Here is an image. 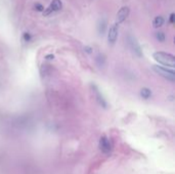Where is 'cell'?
Segmentation results:
<instances>
[{"label": "cell", "instance_id": "cell-3", "mask_svg": "<svg viewBox=\"0 0 175 174\" xmlns=\"http://www.w3.org/2000/svg\"><path fill=\"white\" fill-rule=\"evenodd\" d=\"M153 70L167 80L172 81V82L175 80V72L172 69H167V68L161 67V66H154Z\"/></svg>", "mask_w": 175, "mask_h": 174}, {"label": "cell", "instance_id": "cell-7", "mask_svg": "<svg viewBox=\"0 0 175 174\" xmlns=\"http://www.w3.org/2000/svg\"><path fill=\"white\" fill-rule=\"evenodd\" d=\"M91 88H92V91H93V93H94L95 98H96V102H99L100 107H102L105 109V108L108 107V104H107V101L105 99V97H103V95L102 94V92L99 91V89L97 88L95 85H91Z\"/></svg>", "mask_w": 175, "mask_h": 174}, {"label": "cell", "instance_id": "cell-1", "mask_svg": "<svg viewBox=\"0 0 175 174\" xmlns=\"http://www.w3.org/2000/svg\"><path fill=\"white\" fill-rule=\"evenodd\" d=\"M153 57L155 59L156 62L165 66V67H169L171 69H173L175 67V57L174 55L170 53H167V52L163 51H157L153 54Z\"/></svg>", "mask_w": 175, "mask_h": 174}, {"label": "cell", "instance_id": "cell-14", "mask_svg": "<svg viewBox=\"0 0 175 174\" xmlns=\"http://www.w3.org/2000/svg\"><path fill=\"white\" fill-rule=\"evenodd\" d=\"M34 8H35V10H37V11H43L44 6L40 3H36L35 5H34Z\"/></svg>", "mask_w": 175, "mask_h": 174}, {"label": "cell", "instance_id": "cell-16", "mask_svg": "<svg viewBox=\"0 0 175 174\" xmlns=\"http://www.w3.org/2000/svg\"><path fill=\"white\" fill-rule=\"evenodd\" d=\"M174 18H175V14H170V23H171V24L174 23Z\"/></svg>", "mask_w": 175, "mask_h": 174}, {"label": "cell", "instance_id": "cell-2", "mask_svg": "<svg viewBox=\"0 0 175 174\" xmlns=\"http://www.w3.org/2000/svg\"><path fill=\"white\" fill-rule=\"evenodd\" d=\"M127 43H128L129 47H130L131 51L136 55L137 57H142L144 56V52H142V48L140 44L137 42L136 38L132 35L127 36Z\"/></svg>", "mask_w": 175, "mask_h": 174}, {"label": "cell", "instance_id": "cell-5", "mask_svg": "<svg viewBox=\"0 0 175 174\" xmlns=\"http://www.w3.org/2000/svg\"><path fill=\"white\" fill-rule=\"evenodd\" d=\"M119 34V24H114L113 26H111L110 30L108 33V40L110 43H115L117 38H118Z\"/></svg>", "mask_w": 175, "mask_h": 174}, {"label": "cell", "instance_id": "cell-13", "mask_svg": "<svg viewBox=\"0 0 175 174\" xmlns=\"http://www.w3.org/2000/svg\"><path fill=\"white\" fill-rule=\"evenodd\" d=\"M156 38H157V40L159 42H164L166 40V36H165V34H164V32L156 33Z\"/></svg>", "mask_w": 175, "mask_h": 174}, {"label": "cell", "instance_id": "cell-15", "mask_svg": "<svg viewBox=\"0 0 175 174\" xmlns=\"http://www.w3.org/2000/svg\"><path fill=\"white\" fill-rule=\"evenodd\" d=\"M24 38H25L26 41H30L31 39V35L29 33H25V35H24Z\"/></svg>", "mask_w": 175, "mask_h": 174}, {"label": "cell", "instance_id": "cell-8", "mask_svg": "<svg viewBox=\"0 0 175 174\" xmlns=\"http://www.w3.org/2000/svg\"><path fill=\"white\" fill-rule=\"evenodd\" d=\"M99 150L103 154H110L111 151H112L111 141L109 140L105 136H102V137L99 139Z\"/></svg>", "mask_w": 175, "mask_h": 174}, {"label": "cell", "instance_id": "cell-4", "mask_svg": "<svg viewBox=\"0 0 175 174\" xmlns=\"http://www.w3.org/2000/svg\"><path fill=\"white\" fill-rule=\"evenodd\" d=\"M62 7H63V3H62L60 0H52L49 6L47 7L46 9L44 8L43 14L44 15H49L52 11H58V10H60L62 9Z\"/></svg>", "mask_w": 175, "mask_h": 174}, {"label": "cell", "instance_id": "cell-12", "mask_svg": "<svg viewBox=\"0 0 175 174\" xmlns=\"http://www.w3.org/2000/svg\"><path fill=\"white\" fill-rule=\"evenodd\" d=\"M95 60H96V63H97V65H99V67H103V66H105V55H103V54L99 53V54L96 56Z\"/></svg>", "mask_w": 175, "mask_h": 174}, {"label": "cell", "instance_id": "cell-10", "mask_svg": "<svg viewBox=\"0 0 175 174\" xmlns=\"http://www.w3.org/2000/svg\"><path fill=\"white\" fill-rule=\"evenodd\" d=\"M164 22H165V20H164L163 17H161V15H158V17H156L155 18H154V21H153L154 28H156V29L161 28L162 26L164 25Z\"/></svg>", "mask_w": 175, "mask_h": 174}, {"label": "cell", "instance_id": "cell-11", "mask_svg": "<svg viewBox=\"0 0 175 174\" xmlns=\"http://www.w3.org/2000/svg\"><path fill=\"white\" fill-rule=\"evenodd\" d=\"M140 96L144 99H148L152 96V90L147 88V87H144V88H142L141 90H140Z\"/></svg>", "mask_w": 175, "mask_h": 174}, {"label": "cell", "instance_id": "cell-6", "mask_svg": "<svg viewBox=\"0 0 175 174\" xmlns=\"http://www.w3.org/2000/svg\"><path fill=\"white\" fill-rule=\"evenodd\" d=\"M129 14H130V8H129L128 6L122 7V8L118 11V14H117V18H116L117 24H121V23L125 22L126 18L129 17Z\"/></svg>", "mask_w": 175, "mask_h": 174}, {"label": "cell", "instance_id": "cell-9", "mask_svg": "<svg viewBox=\"0 0 175 174\" xmlns=\"http://www.w3.org/2000/svg\"><path fill=\"white\" fill-rule=\"evenodd\" d=\"M107 26H108L107 20H105V18H102L99 21V23H97V31H99V36L105 35V30H107Z\"/></svg>", "mask_w": 175, "mask_h": 174}]
</instances>
